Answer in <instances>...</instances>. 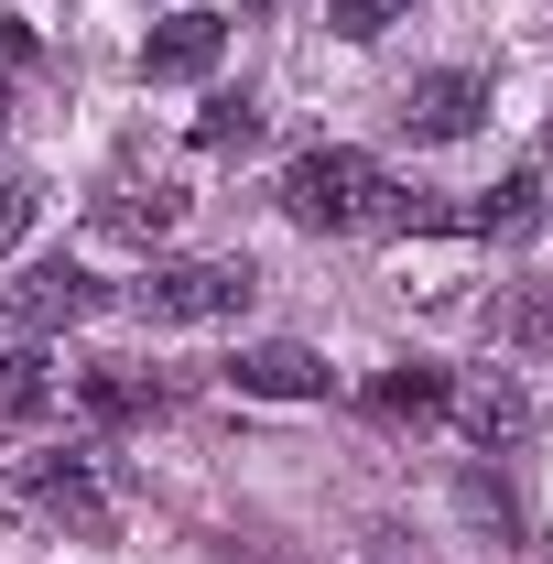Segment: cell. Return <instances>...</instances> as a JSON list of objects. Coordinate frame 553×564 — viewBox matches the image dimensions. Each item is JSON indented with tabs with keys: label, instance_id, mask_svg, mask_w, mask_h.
I'll list each match as a JSON object with an SVG mask.
<instances>
[{
	"label": "cell",
	"instance_id": "cell-12",
	"mask_svg": "<svg viewBox=\"0 0 553 564\" xmlns=\"http://www.w3.org/2000/svg\"><path fill=\"white\" fill-rule=\"evenodd\" d=\"M261 131V109H250V98H239V87H217L207 109H196V141H207V152H239V141Z\"/></svg>",
	"mask_w": 553,
	"mask_h": 564
},
{
	"label": "cell",
	"instance_id": "cell-2",
	"mask_svg": "<svg viewBox=\"0 0 553 564\" xmlns=\"http://www.w3.org/2000/svg\"><path fill=\"white\" fill-rule=\"evenodd\" d=\"M250 293H261L250 261H163L141 282V315L152 326H217V315H250Z\"/></svg>",
	"mask_w": 553,
	"mask_h": 564
},
{
	"label": "cell",
	"instance_id": "cell-15",
	"mask_svg": "<svg viewBox=\"0 0 553 564\" xmlns=\"http://www.w3.org/2000/svg\"><path fill=\"white\" fill-rule=\"evenodd\" d=\"M33 207H44V185H33V174H0V250H22Z\"/></svg>",
	"mask_w": 553,
	"mask_h": 564
},
{
	"label": "cell",
	"instance_id": "cell-3",
	"mask_svg": "<svg viewBox=\"0 0 553 564\" xmlns=\"http://www.w3.org/2000/svg\"><path fill=\"white\" fill-rule=\"evenodd\" d=\"M22 499H33L44 521H66L76 543H98V532H109V489H98V467H87V456H33V467H22Z\"/></svg>",
	"mask_w": 553,
	"mask_h": 564
},
{
	"label": "cell",
	"instance_id": "cell-14",
	"mask_svg": "<svg viewBox=\"0 0 553 564\" xmlns=\"http://www.w3.org/2000/svg\"><path fill=\"white\" fill-rule=\"evenodd\" d=\"M87 413H98V423H141V413H163V391H141V380H109V369H87Z\"/></svg>",
	"mask_w": 553,
	"mask_h": 564
},
{
	"label": "cell",
	"instance_id": "cell-8",
	"mask_svg": "<svg viewBox=\"0 0 553 564\" xmlns=\"http://www.w3.org/2000/svg\"><path fill=\"white\" fill-rule=\"evenodd\" d=\"M174 217H185V196H174V185H163V174H152V185H141V174H120V185H109V196H98V228H109V239H174Z\"/></svg>",
	"mask_w": 553,
	"mask_h": 564
},
{
	"label": "cell",
	"instance_id": "cell-5",
	"mask_svg": "<svg viewBox=\"0 0 553 564\" xmlns=\"http://www.w3.org/2000/svg\"><path fill=\"white\" fill-rule=\"evenodd\" d=\"M478 109H488V87H478L467 66L402 87V131H413V141H467V131H478Z\"/></svg>",
	"mask_w": 553,
	"mask_h": 564
},
{
	"label": "cell",
	"instance_id": "cell-9",
	"mask_svg": "<svg viewBox=\"0 0 553 564\" xmlns=\"http://www.w3.org/2000/svg\"><path fill=\"white\" fill-rule=\"evenodd\" d=\"M445 413L467 423L478 445H510V434H532V402H521L510 380H467V391H445Z\"/></svg>",
	"mask_w": 553,
	"mask_h": 564
},
{
	"label": "cell",
	"instance_id": "cell-13",
	"mask_svg": "<svg viewBox=\"0 0 553 564\" xmlns=\"http://www.w3.org/2000/svg\"><path fill=\"white\" fill-rule=\"evenodd\" d=\"M402 11H413V0H326V33H337V44H380Z\"/></svg>",
	"mask_w": 553,
	"mask_h": 564
},
{
	"label": "cell",
	"instance_id": "cell-7",
	"mask_svg": "<svg viewBox=\"0 0 553 564\" xmlns=\"http://www.w3.org/2000/svg\"><path fill=\"white\" fill-rule=\"evenodd\" d=\"M76 315H98V282L76 261H33L11 282V326H76Z\"/></svg>",
	"mask_w": 553,
	"mask_h": 564
},
{
	"label": "cell",
	"instance_id": "cell-10",
	"mask_svg": "<svg viewBox=\"0 0 553 564\" xmlns=\"http://www.w3.org/2000/svg\"><path fill=\"white\" fill-rule=\"evenodd\" d=\"M445 391H456L445 369H380V380H369V413H380V423H434Z\"/></svg>",
	"mask_w": 553,
	"mask_h": 564
},
{
	"label": "cell",
	"instance_id": "cell-1",
	"mask_svg": "<svg viewBox=\"0 0 553 564\" xmlns=\"http://www.w3.org/2000/svg\"><path fill=\"white\" fill-rule=\"evenodd\" d=\"M272 196H282V217H293V228H326V239H337V228H391V217H402V185H391L369 152H347V141L293 152Z\"/></svg>",
	"mask_w": 553,
	"mask_h": 564
},
{
	"label": "cell",
	"instance_id": "cell-16",
	"mask_svg": "<svg viewBox=\"0 0 553 564\" xmlns=\"http://www.w3.org/2000/svg\"><path fill=\"white\" fill-rule=\"evenodd\" d=\"M250 11H261V0H250Z\"/></svg>",
	"mask_w": 553,
	"mask_h": 564
},
{
	"label": "cell",
	"instance_id": "cell-11",
	"mask_svg": "<svg viewBox=\"0 0 553 564\" xmlns=\"http://www.w3.org/2000/svg\"><path fill=\"white\" fill-rule=\"evenodd\" d=\"M44 402H55V380L33 369V348H0V423H33Z\"/></svg>",
	"mask_w": 553,
	"mask_h": 564
},
{
	"label": "cell",
	"instance_id": "cell-6",
	"mask_svg": "<svg viewBox=\"0 0 553 564\" xmlns=\"http://www.w3.org/2000/svg\"><path fill=\"white\" fill-rule=\"evenodd\" d=\"M217 55H228V22H217V11H163V22H152V44H141V76H163V87H174V76H207Z\"/></svg>",
	"mask_w": 553,
	"mask_h": 564
},
{
	"label": "cell",
	"instance_id": "cell-4",
	"mask_svg": "<svg viewBox=\"0 0 553 564\" xmlns=\"http://www.w3.org/2000/svg\"><path fill=\"white\" fill-rule=\"evenodd\" d=\"M228 380H239L250 402H315V391H326V358L293 348V337H261V348L228 358Z\"/></svg>",
	"mask_w": 553,
	"mask_h": 564
}]
</instances>
